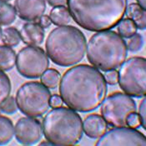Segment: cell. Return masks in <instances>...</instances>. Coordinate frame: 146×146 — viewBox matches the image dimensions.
I'll use <instances>...</instances> for the list:
<instances>
[{
    "label": "cell",
    "mask_w": 146,
    "mask_h": 146,
    "mask_svg": "<svg viewBox=\"0 0 146 146\" xmlns=\"http://www.w3.org/2000/svg\"><path fill=\"white\" fill-rule=\"evenodd\" d=\"M58 91L68 108L76 112L88 113L101 105L108 87L100 69L88 64H79L64 74Z\"/></svg>",
    "instance_id": "cell-1"
},
{
    "label": "cell",
    "mask_w": 146,
    "mask_h": 146,
    "mask_svg": "<svg viewBox=\"0 0 146 146\" xmlns=\"http://www.w3.org/2000/svg\"><path fill=\"white\" fill-rule=\"evenodd\" d=\"M71 18L81 28L100 32L118 25L126 13L128 0H68Z\"/></svg>",
    "instance_id": "cell-2"
},
{
    "label": "cell",
    "mask_w": 146,
    "mask_h": 146,
    "mask_svg": "<svg viewBox=\"0 0 146 146\" xmlns=\"http://www.w3.org/2000/svg\"><path fill=\"white\" fill-rule=\"evenodd\" d=\"M86 38L78 28L64 25L54 29L47 37L45 48L48 57L61 67L79 63L86 53Z\"/></svg>",
    "instance_id": "cell-3"
},
{
    "label": "cell",
    "mask_w": 146,
    "mask_h": 146,
    "mask_svg": "<svg viewBox=\"0 0 146 146\" xmlns=\"http://www.w3.org/2000/svg\"><path fill=\"white\" fill-rule=\"evenodd\" d=\"M43 134L52 145H75L81 140L84 130L79 113L70 108H53L43 119Z\"/></svg>",
    "instance_id": "cell-4"
},
{
    "label": "cell",
    "mask_w": 146,
    "mask_h": 146,
    "mask_svg": "<svg viewBox=\"0 0 146 146\" xmlns=\"http://www.w3.org/2000/svg\"><path fill=\"white\" fill-rule=\"evenodd\" d=\"M87 58L102 71L116 69L126 60L128 48L124 38L112 30L97 32L86 45Z\"/></svg>",
    "instance_id": "cell-5"
},
{
    "label": "cell",
    "mask_w": 146,
    "mask_h": 146,
    "mask_svg": "<svg viewBox=\"0 0 146 146\" xmlns=\"http://www.w3.org/2000/svg\"><path fill=\"white\" fill-rule=\"evenodd\" d=\"M51 93L42 83L30 81L23 84L15 96L18 109L26 116L38 118L48 112Z\"/></svg>",
    "instance_id": "cell-6"
},
{
    "label": "cell",
    "mask_w": 146,
    "mask_h": 146,
    "mask_svg": "<svg viewBox=\"0 0 146 146\" xmlns=\"http://www.w3.org/2000/svg\"><path fill=\"white\" fill-rule=\"evenodd\" d=\"M121 90L131 97L142 98L146 94V60L132 57L124 61L118 72Z\"/></svg>",
    "instance_id": "cell-7"
},
{
    "label": "cell",
    "mask_w": 146,
    "mask_h": 146,
    "mask_svg": "<svg viewBox=\"0 0 146 146\" xmlns=\"http://www.w3.org/2000/svg\"><path fill=\"white\" fill-rule=\"evenodd\" d=\"M136 103L133 98L120 92L113 93L104 100L100 113L106 124L111 127L127 126L128 116L136 112Z\"/></svg>",
    "instance_id": "cell-8"
},
{
    "label": "cell",
    "mask_w": 146,
    "mask_h": 146,
    "mask_svg": "<svg viewBox=\"0 0 146 146\" xmlns=\"http://www.w3.org/2000/svg\"><path fill=\"white\" fill-rule=\"evenodd\" d=\"M49 60L44 50L38 46H27L19 52L16 58L18 72L27 79H38L48 68Z\"/></svg>",
    "instance_id": "cell-9"
},
{
    "label": "cell",
    "mask_w": 146,
    "mask_h": 146,
    "mask_svg": "<svg viewBox=\"0 0 146 146\" xmlns=\"http://www.w3.org/2000/svg\"><path fill=\"white\" fill-rule=\"evenodd\" d=\"M97 146H145L146 138L139 130L124 126L106 131L95 144Z\"/></svg>",
    "instance_id": "cell-10"
},
{
    "label": "cell",
    "mask_w": 146,
    "mask_h": 146,
    "mask_svg": "<svg viewBox=\"0 0 146 146\" xmlns=\"http://www.w3.org/2000/svg\"><path fill=\"white\" fill-rule=\"evenodd\" d=\"M14 136L21 145H35L43 136L42 124L34 117L20 118L14 126Z\"/></svg>",
    "instance_id": "cell-11"
},
{
    "label": "cell",
    "mask_w": 146,
    "mask_h": 146,
    "mask_svg": "<svg viewBox=\"0 0 146 146\" xmlns=\"http://www.w3.org/2000/svg\"><path fill=\"white\" fill-rule=\"evenodd\" d=\"M14 9L18 16L24 21L35 22L46 10L45 0H14Z\"/></svg>",
    "instance_id": "cell-12"
},
{
    "label": "cell",
    "mask_w": 146,
    "mask_h": 146,
    "mask_svg": "<svg viewBox=\"0 0 146 146\" xmlns=\"http://www.w3.org/2000/svg\"><path fill=\"white\" fill-rule=\"evenodd\" d=\"M21 40L29 46H38L44 40V29L38 22H28L24 23L20 31Z\"/></svg>",
    "instance_id": "cell-13"
},
{
    "label": "cell",
    "mask_w": 146,
    "mask_h": 146,
    "mask_svg": "<svg viewBox=\"0 0 146 146\" xmlns=\"http://www.w3.org/2000/svg\"><path fill=\"white\" fill-rule=\"evenodd\" d=\"M107 128L103 117L96 113L88 115L83 122V130L90 139H99L107 131Z\"/></svg>",
    "instance_id": "cell-14"
},
{
    "label": "cell",
    "mask_w": 146,
    "mask_h": 146,
    "mask_svg": "<svg viewBox=\"0 0 146 146\" xmlns=\"http://www.w3.org/2000/svg\"><path fill=\"white\" fill-rule=\"evenodd\" d=\"M127 15L135 24L136 28L144 30L146 28V11L138 3H130L127 6Z\"/></svg>",
    "instance_id": "cell-15"
},
{
    "label": "cell",
    "mask_w": 146,
    "mask_h": 146,
    "mask_svg": "<svg viewBox=\"0 0 146 146\" xmlns=\"http://www.w3.org/2000/svg\"><path fill=\"white\" fill-rule=\"evenodd\" d=\"M17 55L11 47L0 45V70L6 72L16 65Z\"/></svg>",
    "instance_id": "cell-16"
},
{
    "label": "cell",
    "mask_w": 146,
    "mask_h": 146,
    "mask_svg": "<svg viewBox=\"0 0 146 146\" xmlns=\"http://www.w3.org/2000/svg\"><path fill=\"white\" fill-rule=\"evenodd\" d=\"M49 18L52 21V23L57 26L68 25L72 19L68 8H66L65 6L54 7L50 11Z\"/></svg>",
    "instance_id": "cell-17"
},
{
    "label": "cell",
    "mask_w": 146,
    "mask_h": 146,
    "mask_svg": "<svg viewBox=\"0 0 146 146\" xmlns=\"http://www.w3.org/2000/svg\"><path fill=\"white\" fill-rule=\"evenodd\" d=\"M14 136V126L12 120L0 115V145L9 143Z\"/></svg>",
    "instance_id": "cell-18"
},
{
    "label": "cell",
    "mask_w": 146,
    "mask_h": 146,
    "mask_svg": "<svg viewBox=\"0 0 146 146\" xmlns=\"http://www.w3.org/2000/svg\"><path fill=\"white\" fill-rule=\"evenodd\" d=\"M16 16L17 13L12 4L0 3V25H10L15 21Z\"/></svg>",
    "instance_id": "cell-19"
},
{
    "label": "cell",
    "mask_w": 146,
    "mask_h": 146,
    "mask_svg": "<svg viewBox=\"0 0 146 146\" xmlns=\"http://www.w3.org/2000/svg\"><path fill=\"white\" fill-rule=\"evenodd\" d=\"M1 39L4 45L9 47H16L19 44L21 41L19 31L13 27H7L3 29Z\"/></svg>",
    "instance_id": "cell-20"
},
{
    "label": "cell",
    "mask_w": 146,
    "mask_h": 146,
    "mask_svg": "<svg viewBox=\"0 0 146 146\" xmlns=\"http://www.w3.org/2000/svg\"><path fill=\"white\" fill-rule=\"evenodd\" d=\"M60 82V74L54 68H48L41 76V83L48 89H55Z\"/></svg>",
    "instance_id": "cell-21"
},
{
    "label": "cell",
    "mask_w": 146,
    "mask_h": 146,
    "mask_svg": "<svg viewBox=\"0 0 146 146\" xmlns=\"http://www.w3.org/2000/svg\"><path fill=\"white\" fill-rule=\"evenodd\" d=\"M117 30L119 34L125 38H129L137 32V28L135 24L133 23L131 19L129 18L122 19L120 22L118 23Z\"/></svg>",
    "instance_id": "cell-22"
},
{
    "label": "cell",
    "mask_w": 146,
    "mask_h": 146,
    "mask_svg": "<svg viewBox=\"0 0 146 146\" xmlns=\"http://www.w3.org/2000/svg\"><path fill=\"white\" fill-rule=\"evenodd\" d=\"M11 90V82L9 76L0 70V104L9 97Z\"/></svg>",
    "instance_id": "cell-23"
},
{
    "label": "cell",
    "mask_w": 146,
    "mask_h": 146,
    "mask_svg": "<svg viewBox=\"0 0 146 146\" xmlns=\"http://www.w3.org/2000/svg\"><path fill=\"white\" fill-rule=\"evenodd\" d=\"M144 44V40L143 38L140 34H136L129 38V40L127 42V48L132 53H135L139 51Z\"/></svg>",
    "instance_id": "cell-24"
},
{
    "label": "cell",
    "mask_w": 146,
    "mask_h": 146,
    "mask_svg": "<svg viewBox=\"0 0 146 146\" xmlns=\"http://www.w3.org/2000/svg\"><path fill=\"white\" fill-rule=\"evenodd\" d=\"M18 110L17 103L15 98L13 96H9L6 100L0 104V111L7 114H13L15 113Z\"/></svg>",
    "instance_id": "cell-25"
},
{
    "label": "cell",
    "mask_w": 146,
    "mask_h": 146,
    "mask_svg": "<svg viewBox=\"0 0 146 146\" xmlns=\"http://www.w3.org/2000/svg\"><path fill=\"white\" fill-rule=\"evenodd\" d=\"M104 77L105 79V82L110 85H114L118 83L119 74L118 72L115 69L105 71V74H104Z\"/></svg>",
    "instance_id": "cell-26"
},
{
    "label": "cell",
    "mask_w": 146,
    "mask_h": 146,
    "mask_svg": "<svg viewBox=\"0 0 146 146\" xmlns=\"http://www.w3.org/2000/svg\"><path fill=\"white\" fill-rule=\"evenodd\" d=\"M126 124H127L128 127H130V128H133V129H137L139 126H141L140 119H139V114L136 112L130 113L127 118Z\"/></svg>",
    "instance_id": "cell-27"
},
{
    "label": "cell",
    "mask_w": 146,
    "mask_h": 146,
    "mask_svg": "<svg viewBox=\"0 0 146 146\" xmlns=\"http://www.w3.org/2000/svg\"><path fill=\"white\" fill-rule=\"evenodd\" d=\"M146 99L144 97V99L142 100V101L139 104V116L140 119V123H141V127L143 129H145L146 128Z\"/></svg>",
    "instance_id": "cell-28"
},
{
    "label": "cell",
    "mask_w": 146,
    "mask_h": 146,
    "mask_svg": "<svg viewBox=\"0 0 146 146\" xmlns=\"http://www.w3.org/2000/svg\"><path fill=\"white\" fill-rule=\"evenodd\" d=\"M62 104H63V100H62V98L59 95H58V94H54L53 96L51 95V98H50V107H52V108H58V107L62 106Z\"/></svg>",
    "instance_id": "cell-29"
},
{
    "label": "cell",
    "mask_w": 146,
    "mask_h": 146,
    "mask_svg": "<svg viewBox=\"0 0 146 146\" xmlns=\"http://www.w3.org/2000/svg\"><path fill=\"white\" fill-rule=\"evenodd\" d=\"M38 23L41 25V27H43L44 29H48L50 27V25L52 24V21L49 18V16L48 15H42L39 19H38Z\"/></svg>",
    "instance_id": "cell-30"
},
{
    "label": "cell",
    "mask_w": 146,
    "mask_h": 146,
    "mask_svg": "<svg viewBox=\"0 0 146 146\" xmlns=\"http://www.w3.org/2000/svg\"><path fill=\"white\" fill-rule=\"evenodd\" d=\"M45 1H47V3L52 7L65 6L68 2V0H45Z\"/></svg>",
    "instance_id": "cell-31"
},
{
    "label": "cell",
    "mask_w": 146,
    "mask_h": 146,
    "mask_svg": "<svg viewBox=\"0 0 146 146\" xmlns=\"http://www.w3.org/2000/svg\"><path fill=\"white\" fill-rule=\"evenodd\" d=\"M137 3H138L139 6H141L143 9H145L146 0H137Z\"/></svg>",
    "instance_id": "cell-32"
},
{
    "label": "cell",
    "mask_w": 146,
    "mask_h": 146,
    "mask_svg": "<svg viewBox=\"0 0 146 146\" xmlns=\"http://www.w3.org/2000/svg\"><path fill=\"white\" fill-rule=\"evenodd\" d=\"M51 145V143L50 142H48V140H46V142H42V143H40V145Z\"/></svg>",
    "instance_id": "cell-33"
},
{
    "label": "cell",
    "mask_w": 146,
    "mask_h": 146,
    "mask_svg": "<svg viewBox=\"0 0 146 146\" xmlns=\"http://www.w3.org/2000/svg\"><path fill=\"white\" fill-rule=\"evenodd\" d=\"M11 0H0V3H8Z\"/></svg>",
    "instance_id": "cell-34"
},
{
    "label": "cell",
    "mask_w": 146,
    "mask_h": 146,
    "mask_svg": "<svg viewBox=\"0 0 146 146\" xmlns=\"http://www.w3.org/2000/svg\"><path fill=\"white\" fill-rule=\"evenodd\" d=\"M2 31H3V29H2L1 25H0V39H1V37H2Z\"/></svg>",
    "instance_id": "cell-35"
}]
</instances>
